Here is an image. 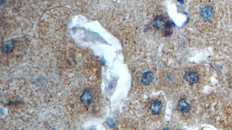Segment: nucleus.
<instances>
[{"label":"nucleus","instance_id":"obj_7","mask_svg":"<svg viewBox=\"0 0 232 130\" xmlns=\"http://www.w3.org/2000/svg\"><path fill=\"white\" fill-rule=\"evenodd\" d=\"M153 79V74L151 72L148 71L143 74L141 81L143 84L148 85L152 82Z\"/></svg>","mask_w":232,"mask_h":130},{"label":"nucleus","instance_id":"obj_3","mask_svg":"<svg viewBox=\"0 0 232 130\" xmlns=\"http://www.w3.org/2000/svg\"><path fill=\"white\" fill-rule=\"evenodd\" d=\"M213 14V9L211 6H206L204 7L201 11V17L204 20L208 21L211 19Z\"/></svg>","mask_w":232,"mask_h":130},{"label":"nucleus","instance_id":"obj_2","mask_svg":"<svg viewBox=\"0 0 232 130\" xmlns=\"http://www.w3.org/2000/svg\"><path fill=\"white\" fill-rule=\"evenodd\" d=\"M184 78L188 82L191 84L196 83L199 81L198 75L194 71H189L186 72Z\"/></svg>","mask_w":232,"mask_h":130},{"label":"nucleus","instance_id":"obj_4","mask_svg":"<svg viewBox=\"0 0 232 130\" xmlns=\"http://www.w3.org/2000/svg\"><path fill=\"white\" fill-rule=\"evenodd\" d=\"M162 105L159 101H155L151 103L150 109L154 115H159L162 112Z\"/></svg>","mask_w":232,"mask_h":130},{"label":"nucleus","instance_id":"obj_6","mask_svg":"<svg viewBox=\"0 0 232 130\" xmlns=\"http://www.w3.org/2000/svg\"><path fill=\"white\" fill-rule=\"evenodd\" d=\"M81 101L85 104H91L93 101V97L88 90H85L80 97Z\"/></svg>","mask_w":232,"mask_h":130},{"label":"nucleus","instance_id":"obj_5","mask_svg":"<svg viewBox=\"0 0 232 130\" xmlns=\"http://www.w3.org/2000/svg\"><path fill=\"white\" fill-rule=\"evenodd\" d=\"M179 110L183 113H187L190 110V105L185 99H181L178 103Z\"/></svg>","mask_w":232,"mask_h":130},{"label":"nucleus","instance_id":"obj_8","mask_svg":"<svg viewBox=\"0 0 232 130\" xmlns=\"http://www.w3.org/2000/svg\"><path fill=\"white\" fill-rule=\"evenodd\" d=\"M168 130V129H167V128H165V129H164V130Z\"/></svg>","mask_w":232,"mask_h":130},{"label":"nucleus","instance_id":"obj_1","mask_svg":"<svg viewBox=\"0 0 232 130\" xmlns=\"http://www.w3.org/2000/svg\"><path fill=\"white\" fill-rule=\"evenodd\" d=\"M168 22L166 21L164 17L162 16H157L153 21V25L155 27L158 29H162L166 27Z\"/></svg>","mask_w":232,"mask_h":130}]
</instances>
